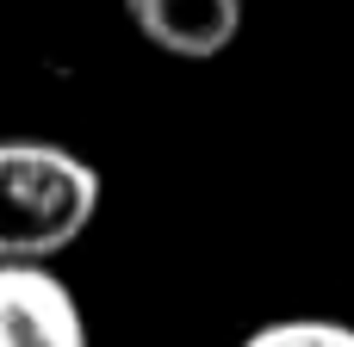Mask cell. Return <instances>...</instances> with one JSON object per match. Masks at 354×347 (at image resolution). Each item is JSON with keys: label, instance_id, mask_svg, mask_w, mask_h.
Masks as SVG:
<instances>
[{"label": "cell", "instance_id": "6da1fadb", "mask_svg": "<svg viewBox=\"0 0 354 347\" xmlns=\"http://www.w3.org/2000/svg\"><path fill=\"white\" fill-rule=\"evenodd\" d=\"M100 211V174L44 137L0 143V267H50Z\"/></svg>", "mask_w": 354, "mask_h": 347}, {"label": "cell", "instance_id": "7a4b0ae2", "mask_svg": "<svg viewBox=\"0 0 354 347\" xmlns=\"http://www.w3.org/2000/svg\"><path fill=\"white\" fill-rule=\"evenodd\" d=\"M0 347H87V317L50 267H0Z\"/></svg>", "mask_w": 354, "mask_h": 347}, {"label": "cell", "instance_id": "3957f363", "mask_svg": "<svg viewBox=\"0 0 354 347\" xmlns=\"http://www.w3.org/2000/svg\"><path fill=\"white\" fill-rule=\"evenodd\" d=\"M131 25L180 56V62H212L236 43V25H243V0H124Z\"/></svg>", "mask_w": 354, "mask_h": 347}, {"label": "cell", "instance_id": "277c9868", "mask_svg": "<svg viewBox=\"0 0 354 347\" xmlns=\"http://www.w3.org/2000/svg\"><path fill=\"white\" fill-rule=\"evenodd\" d=\"M243 347H354V329L330 323V317H286V323L255 329Z\"/></svg>", "mask_w": 354, "mask_h": 347}]
</instances>
